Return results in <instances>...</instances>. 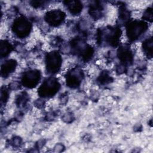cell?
Returning <instances> with one entry per match:
<instances>
[{"mask_svg":"<svg viewBox=\"0 0 153 153\" xmlns=\"http://www.w3.org/2000/svg\"><path fill=\"white\" fill-rule=\"evenodd\" d=\"M120 29L118 27H109L103 30H100L99 33L100 42H105L106 44L111 46L118 45L120 38Z\"/></svg>","mask_w":153,"mask_h":153,"instance_id":"6da1fadb","label":"cell"},{"mask_svg":"<svg viewBox=\"0 0 153 153\" xmlns=\"http://www.w3.org/2000/svg\"><path fill=\"white\" fill-rule=\"evenodd\" d=\"M60 84L55 78H49L45 79L38 89V93L43 97L53 96L59 90Z\"/></svg>","mask_w":153,"mask_h":153,"instance_id":"7a4b0ae2","label":"cell"},{"mask_svg":"<svg viewBox=\"0 0 153 153\" xmlns=\"http://www.w3.org/2000/svg\"><path fill=\"white\" fill-rule=\"evenodd\" d=\"M147 28V24L143 21L131 22L127 26V35L130 40L135 41L145 33Z\"/></svg>","mask_w":153,"mask_h":153,"instance_id":"3957f363","label":"cell"},{"mask_svg":"<svg viewBox=\"0 0 153 153\" xmlns=\"http://www.w3.org/2000/svg\"><path fill=\"white\" fill-rule=\"evenodd\" d=\"M32 26L29 20L24 17H19L13 23V32L20 38H23L27 36Z\"/></svg>","mask_w":153,"mask_h":153,"instance_id":"277c9868","label":"cell"},{"mask_svg":"<svg viewBox=\"0 0 153 153\" xmlns=\"http://www.w3.org/2000/svg\"><path fill=\"white\" fill-rule=\"evenodd\" d=\"M46 69L48 73L55 74L59 71L62 64V58L57 51H52L46 56Z\"/></svg>","mask_w":153,"mask_h":153,"instance_id":"5b68a950","label":"cell"},{"mask_svg":"<svg viewBox=\"0 0 153 153\" xmlns=\"http://www.w3.org/2000/svg\"><path fill=\"white\" fill-rule=\"evenodd\" d=\"M41 78V75L38 71L31 70L26 72L22 79L23 85L27 88H33L39 82Z\"/></svg>","mask_w":153,"mask_h":153,"instance_id":"8992f818","label":"cell"},{"mask_svg":"<svg viewBox=\"0 0 153 153\" xmlns=\"http://www.w3.org/2000/svg\"><path fill=\"white\" fill-rule=\"evenodd\" d=\"M65 16V13L59 10H51L46 14L45 20L50 25L57 26L63 22Z\"/></svg>","mask_w":153,"mask_h":153,"instance_id":"52a82bcc","label":"cell"},{"mask_svg":"<svg viewBox=\"0 0 153 153\" xmlns=\"http://www.w3.org/2000/svg\"><path fill=\"white\" fill-rule=\"evenodd\" d=\"M82 75L79 69H73L70 71L66 77V84L71 88L78 87L82 80Z\"/></svg>","mask_w":153,"mask_h":153,"instance_id":"ba28073f","label":"cell"},{"mask_svg":"<svg viewBox=\"0 0 153 153\" xmlns=\"http://www.w3.org/2000/svg\"><path fill=\"white\" fill-rule=\"evenodd\" d=\"M118 56L120 61L125 65L130 64L132 62V54L128 47H120L118 51Z\"/></svg>","mask_w":153,"mask_h":153,"instance_id":"9c48e42d","label":"cell"},{"mask_svg":"<svg viewBox=\"0 0 153 153\" xmlns=\"http://www.w3.org/2000/svg\"><path fill=\"white\" fill-rule=\"evenodd\" d=\"M16 66V62L14 60H9L6 61L1 66V75L4 76H8L13 72Z\"/></svg>","mask_w":153,"mask_h":153,"instance_id":"30bf717a","label":"cell"},{"mask_svg":"<svg viewBox=\"0 0 153 153\" xmlns=\"http://www.w3.org/2000/svg\"><path fill=\"white\" fill-rule=\"evenodd\" d=\"M68 10L74 14H77L79 13L82 8V3L78 1H68L65 2Z\"/></svg>","mask_w":153,"mask_h":153,"instance_id":"8fae6325","label":"cell"},{"mask_svg":"<svg viewBox=\"0 0 153 153\" xmlns=\"http://www.w3.org/2000/svg\"><path fill=\"white\" fill-rule=\"evenodd\" d=\"M143 49L145 54L148 57L151 58L152 56V39L149 38L143 42Z\"/></svg>","mask_w":153,"mask_h":153,"instance_id":"7c38bea8","label":"cell"},{"mask_svg":"<svg viewBox=\"0 0 153 153\" xmlns=\"http://www.w3.org/2000/svg\"><path fill=\"white\" fill-rule=\"evenodd\" d=\"M102 8L101 5L97 4L96 2H94L93 4L90 5V15H91L92 17H93L94 18L97 19L99 17H100V16L102 14Z\"/></svg>","mask_w":153,"mask_h":153,"instance_id":"4fadbf2b","label":"cell"},{"mask_svg":"<svg viewBox=\"0 0 153 153\" xmlns=\"http://www.w3.org/2000/svg\"><path fill=\"white\" fill-rule=\"evenodd\" d=\"M11 46L7 41H2L1 43V56H6L11 51Z\"/></svg>","mask_w":153,"mask_h":153,"instance_id":"5bb4252c","label":"cell"},{"mask_svg":"<svg viewBox=\"0 0 153 153\" xmlns=\"http://www.w3.org/2000/svg\"><path fill=\"white\" fill-rule=\"evenodd\" d=\"M145 19L148 20L149 21H152V8H148L143 14Z\"/></svg>","mask_w":153,"mask_h":153,"instance_id":"9a60e30c","label":"cell"},{"mask_svg":"<svg viewBox=\"0 0 153 153\" xmlns=\"http://www.w3.org/2000/svg\"><path fill=\"white\" fill-rule=\"evenodd\" d=\"M100 81L101 82H104V83L108 82L109 81V76L107 74H104L102 75L101 76H100Z\"/></svg>","mask_w":153,"mask_h":153,"instance_id":"2e32d148","label":"cell"}]
</instances>
